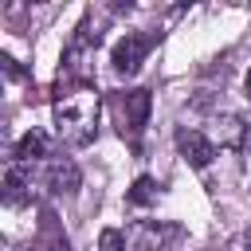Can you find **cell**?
<instances>
[{
	"mask_svg": "<svg viewBox=\"0 0 251 251\" xmlns=\"http://www.w3.org/2000/svg\"><path fill=\"white\" fill-rule=\"evenodd\" d=\"M27 188H31V173H27V165L12 161V165L4 169V204H8V208L27 204V196H31Z\"/></svg>",
	"mask_w": 251,
	"mask_h": 251,
	"instance_id": "obj_6",
	"label": "cell"
},
{
	"mask_svg": "<svg viewBox=\"0 0 251 251\" xmlns=\"http://www.w3.org/2000/svg\"><path fill=\"white\" fill-rule=\"evenodd\" d=\"M247 98H251V75H247Z\"/></svg>",
	"mask_w": 251,
	"mask_h": 251,
	"instance_id": "obj_13",
	"label": "cell"
},
{
	"mask_svg": "<svg viewBox=\"0 0 251 251\" xmlns=\"http://www.w3.org/2000/svg\"><path fill=\"white\" fill-rule=\"evenodd\" d=\"M126 200H129V204H133V208H137V204H153V200H157V184H153V180H149V176H137V180H133V188H129V196H126Z\"/></svg>",
	"mask_w": 251,
	"mask_h": 251,
	"instance_id": "obj_9",
	"label": "cell"
},
{
	"mask_svg": "<svg viewBox=\"0 0 251 251\" xmlns=\"http://www.w3.org/2000/svg\"><path fill=\"white\" fill-rule=\"evenodd\" d=\"M47 149H51V141H47V133H39V129H31V133H24V137L16 141V157H12V161H20V165H31V161H39V157H47Z\"/></svg>",
	"mask_w": 251,
	"mask_h": 251,
	"instance_id": "obj_8",
	"label": "cell"
},
{
	"mask_svg": "<svg viewBox=\"0 0 251 251\" xmlns=\"http://www.w3.org/2000/svg\"><path fill=\"white\" fill-rule=\"evenodd\" d=\"M78 184H82V173L75 161H51L47 165V188L55 196H71V192H78Z\"/></svg>",
	"mask_w": 251,
	"mask_h": 251,
	"instance_id": "obj_7",
	"label": "cell"
},
{
	"mask_svg": "<svg viewBox=\"0 0 251 251\" xmlns=\"http://www.w3.org/2000/svg\"><path fill=\"white\" fill-rule=\"evenodd\" d=\"M145 55H149V39L129 31V35H122V39L114 43V51H110V63H114V71H118V75H137Z\"/></svg>",
	"mask_w": 251,
	"mask_h": 251,
	"instance_id": "obj_4",
	"label": "cell"
},
{
	"mask_svg": "<svg viewBox=\"0 0 251 251\" xmlns=\"http://www.w3.org/2000/svg\"><path fill=\"white\" fill-rule=\"evenodd\" d=\"M176 235H180V227H173V224H161V220H137V224L126 231V247H129V251H165Z\"/></svg>",
	"mask_w": 251,
	"mask_h": 251,
	"instance_id": "obj_2",
	"label": "cell"
},
{
	"mask_svg": "<svg viewBox=\"0 0 251 251\" xmlns=\"http://www.w3.org/2000/svg\"><path fill=\"white\" fill-rule=\"evenodd\" d=\"M31 251H71L67 243H51V247H31Z\"/></svg>",
	"mask_w": 251,
	"mask_h": 251,
	"instance_id": "obj_12",
	"label": "cell"
},
{
	"mask_svg": "<svg viewBox=\"0 0 251 251\" xmlns=\"http://www.w3.org/2000/svg\"><path fill=\"white\" fill-rule=\"evenodd\" d=\"M176 149H180V157H184L192 169H208L212 157H216V145H212L200 129H176Z\"/></svg>",
	"mask_w": 251,
	"mask_h": 251,
	"instance_id": "obj_5",
	"label": "cell"
},
{
	"mask_svg": "<svg viewBox=\"0 0 251 251\" xmlns=\"http://www.w3.org/2000/svg\"><path fill=\"white\" fill-rule=\"evenodd\" d=\"M0 63H4V71H8V75H12V78H20V67H16V59H12V55H4V59H0Z\"/></svg>",
	"mask_w": 251,
	"mask_h": 251,
	"instance_id": "obj_11",
	"label": "cell"
},
{
	"mask_svg": "<svg viewBox=\"0 0 251 251\" xmlns=\"http://www.w3.org/2000/svg\"><path fill=\"white\" fill-rule=\"evenodd\" d=\"M98 251H126V235H122L118 227H106V231L98 235Z\"/></svg>",
	"mask_w": 251,
	"mask_h": 251,
	"instance_id": "obj_10",
	"label": "cell"
},
{
	"mask_svg": "<svg viewBox=\"0 0 251 251\" xmlns=\"http://www.w3.org/2000/svg\"><path fill=\"white\" fill-rule=\"evenodd\" d=\"M51 114H55V133L67 141V145H90L94 133H98V114H102V94L75 78V82H63L55 90V102H51Z\"/></svg>",
	"mask_w": 251,
	"mask_h": 251,
	"instance_id": "obj_1",
	"label": "cell"
},
{
	"mask_svg": "<svg viewBox=\"0 0 251 251\" xmlns=\"http://www.w3.org/2000/svg\"><path fill=\"white\" fill-rule=\"evenodd\" d=\"M118 110H122V137H129V141L137 145V141H141V129H145V122H149V110H153L149 90H129V94H122Z\"/></svg>",
	"mask_w": 251,
	"mask_h": 251,
	"instance_id": "obj_3",
	"label": "cell"
}]
</instances>
